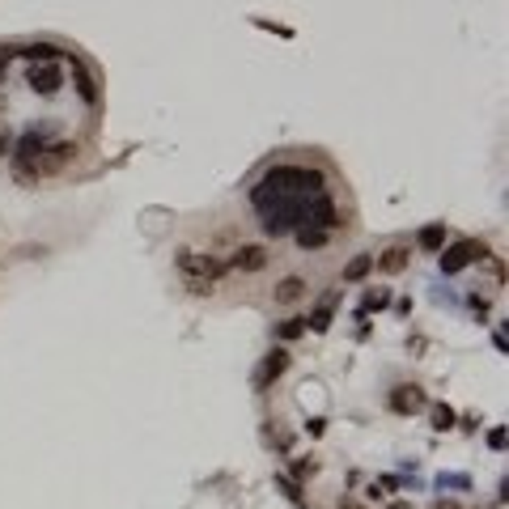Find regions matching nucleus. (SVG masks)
Segmentation results:
<instances>
[{
  "label": "nucleus",
  "instance_id": "nucleus-21",
  "mask_svg": "<svg viewBox=\"0 0 509 509\" xmlns=\"http://www.w3.org/2000/svg\"><path fill=\"white\" fill-rule=\"evenodd\" d=\"M276 484L285 488V497H289V501H302V488H297V484H293L289 476H276Z\"/></svg>",
  "mask_w": 509,
  "mask_h": 509
},
{
  "label": "nucleus",
  "instance_id": "nucleus-14",
  "mask_svg": "<svg viewBox=\"0 0 509 509\" xmlns=\"http://www.w3.org/2000/svg\"><path fill=\"white\" fill-rule=\"evenodd\" d=\"M416 242H421L425 251H442V246H446V225H425Z\"/></svg>",
  "mask_w": 509,
  "mask_h": 509
},
{
  "label": "nucleus",
  "instance_id": "nucleus-10",
  "mask_svg": "<svg viewBox=\"0 0 509 509\" xmlns=\"http://www.w3.org/2000/svg\"><path fill=\"white\" fill-rule=\"evenodd\" d=\"M8 55H21V59H30V64H55V59L64 55V47H55V42H30V47H21V51L8 47Z\"/></svg>",
  "mask_w": 509,
  "mask_h": 509
},
{
  "label": "nucleus",
  "instance_id": "nucleus-24",
  "mask_svg": "<svg viewBox=\"0 0 509 509\" xmlns=\"http://www.w3.org/2000/svg\"><path fill=\"white\" fill-rule=\"evenodd\" d=\"M437 509H463L459 501H437Z\"/></svg>",
  "mask_w": 509,
  "mask_h": 509
},
{
  "label": "nucleus",
  "instance_id": "nucleus-3",
  "mask_svg": "<svg viewBox=\"0 0 509 509\" xmlns=\"http://www.w3.org/2000/svg\"><path fill=\"white\" fill-rule=\"evenodd\" d=\"M484 255H488L484 242H454V246H442V272L454 276V272H463L471 259H484Z\"/></svg>",
  "mask_w": 509,
  "mask_h": 509
},
{
  "label": "nucleus",
  "instance_id": "nucleus-18",
  "mask_svg": "<svg viewBox=\"0 0 509 509\" xmlns=\"http://www.w3.org/2000/svg\"><path fill=\"white\" fill-rule=\"evenodd\" d=\"M391 302V293L387 289H378V293H365V302H361V310H382Z\"/></svg>",
  "mask_w": 509,
  "mask_h": 509
},
{
  "label": "nucleus",
  "instance_id": "nucleus-9",
  "mask_svg": "<svg viewBox=\"0 0 509 509\" xmlns=\"http://www.w3.org/2000/svg\"><path fill=\"white\" fill-rule=\"evenodd\" d=\"M72 153H76V144H72V140L47 144V149H42V174H55V170H64V166L72 161Z\"/></svg>",
  "mask_w": 509,
  "mask_h": 509
},
{
  "label": "nucleus",
  "instance_id": "nucleus-26",
  "mask_svg": "<svg viewBox=\"0 0 509 509\" xmlns=\"http://www.w3.org/2000/svg\"><path fill=\"white\" fill-rule=\"evenodd\" d=\"M4 153H8V136H4V140H0V157H4Z\"/></svg>",
  "mask_w": 509,
  "mask_h": 509
},
{
  "label": "nucleus",
  "instance_id": "nucleus-23",
  "mask_svg": "<svg viewBox=\"0 0 509 509\" xmlns=\"http://www.w3.org/2000/svg\"><path fill=\"white\" fill-rule=\"evenodd\" d=\"M4 76H8V47L0 51V81H4Z\"/></svg>",
  "mask_w": 509,
  "mask_h": 509
},
{
  "label": "nucleus",
  "instance_id": "nucleus-1",
  "mask_svg": "<svg viewBox=\"0 0 509 509\" xmlns=\"http://www.w3.org/2000/svg\"><path fill=\"white\" fill-rule=\"evenodd\" d=\"M174 272H178V280H183L187 293L208 297L212 285L225 276V263L212 259V255H200V251H178V255H174Z\"/></svg>",
  "mask_w": 509,
  "mask_h": 509
},
{
  "label": "nucleus",
  "instance_id": "nucleus-6",
  "mask_svg": "<svg viewBox=\"0 0 509 509\" xmlns=\"http://www.w3.org/2000/svg\"><path fill=\"white\" fill-rule=\"evenodd\" d=\"M387 404H391V412H399V416H412V412H421L429 399H425V391H421V387H395Z\"/></svg>",
  "mask_w": 509,
  "mask_h": 509
},
{
  "label": "nucleus",
  "instance_id": "nucleus-2",
  "mask_svg": "<svg viewBox=\"0 0 509 509\" xmlns=\"http://www.w3.org/2000/svg\"><path fill=\"white\" fill-rule=\"evenodd\" d=\"M263 187L280 191V195H323L327 191V178L310 166H272L263 174Z\"/></svg>",
  "mask_w": 509,
  "mask_h": 509
},
{
  "label": "nucleus",
  "instance_id": "nucleus-5",
  "mask_svg": "<svg viewBox=\"0 0 509 509\" xmlns=\"http://www.w3.org/2000/svg\"><path fill=\"white\" fill-rule=\"evenodd\" d=\"M285 370H289V353H285V348H272V353L263 357V365L255 370V391H268Z\"/></svg>",
  "mask_w": 509,
  "mask_h": 509
},
{
  "label": "nucleus",
  "instance_id": "nucleus-8",
  "mask_svg": "<svg viewBox=\"0 0 509 509\" xmlns=\"http://www.w3.org/2000/svg\"><path fill=\"white\" fill-rule=\"evenodd\" d=\"M72 85H76V93H81V102L85 106H98V81H93V72L72 55Z\"/></svg>",
  "mask_w": 509,
  "mask_h": 509
},
{
  "label": "nucleus",
  "instance_id": "nucleus-13",
  "mask_svg": "<svg viewBox=\"0 0 509 509\" xmlns=\"http://www.w3.org/2000/svg\"><path fill=\"white\" fill-rule=\"evenodd\" d=\"M327 238H331V234H327V229H314V225H302V229H297V246H302V251H319V246H327Z\"/></svg>",
  "mask_w": 509,
  "mask_h": 509
},
{
  "label": "nucleus",
  "instance_id": "nucleus-4",
  "mask_svg": "<svg viewBox=\"0 0 509 509\" xmlns=\"http://www.w3.org/2000/svg\"><path fill=\"white\" fill-rule=\"evenodd\" d=\"M25 85H30L34 93H42V98H51V93H59V85H64V68H55V64H34L30 76H25Z\"/></svg>",
  "mask_w": 509,
  "mask_h": 509
},
{
  "label": "nucleus",
  "instance_id": "nucleus-25",
  "mask_svg": "<svg viewBox=\"0 0 509 509\" xmlns=\"http://www.w3.org/2000/svg\"><path fill=\"white\" fill-rule=\"evenodd\" d=\"M387 509H412V501H391Z\"/></svg>",
  "mask_w": 509,
  "mask_h": 509
},
{
  "label": "nucleus",
  "instance_id": "nucleus-17",
  "mask_svg": "<svg viewBox=\"0 0 509 509\" xmlns=\"http://www.w3.org/2000/svg\"><path fill=\"white\" fill-rule=\"evenodd\" d=\"M276 336H280V340H297V336H306V319H302V314L285 319V323L276 327Z\"/></svg>",
  "mask_w": 509,
  "mask_h": 509
},
{
  "label": "nucleus",
  "instance_id": "nucleus-22",
  "mask_svg": "<svg viewBox=\"0 0 509 509\" xmlns=\"http://www.w3.org/2000/svg\"><path fill=\"white\" fill-rule=\"evenodd\" d=\"M488 446L501 450V446H505V429H493V433H488Z\"/></svg>",
  "mask_w": 509,
  "mask_h": 509
},
{
  "label": "nucleus",
  "instance_id": "nucleus-12",
  "mask_svg": "<svg viewBox=\"0 0 509 509\" xmlns=\"http://www.w3.org/2000/svg\"><path fill=\"white\" fill-rule=\"evenodd\" d=\"M408 255H412L408 246H391V251H382V255H378L374 263H378V268H382L387 276H399V272L408 268Z\"/></svg>",
  "mask_w": 509,
  "mask_h": 509
},
{
  "label": "nucleus",
  "instance_id": "nucleus-16",
  "mask_svg": "<svg viewBox=\"0 0 509 509\" xmlns=\"http://www.w3.org/2000/svg\"><path fill=\"white\" fill-rule=\"evenodd\" d=\"M327 327H331V302H327V306H319V310L306 319V331H319V336H323Z\"/></svg>",
  "mask_w": 509,
  "mask_h": 509
},
{
  "label": "nucleus",
  "instance_id": "nucleus-19",
  "mask_svg": "<svg viewBox=\"0 0 509 509\" xmlns=\"http://www.w3.org/2000/svg\"><path fill=\"white\" fill-rule=\"evenodd\" d=\"M450 425H454V412H450L446 404H437V408H433V429H450Z\"/></svg>",
  "mask_w": 509,
  "mask_h": 509
},
{
  "label": "nucleus",
  "instance_id": "nucleus-15",
  "mask_svg": "<svg viewBox=\"0 0 509 509\" xmlns=\"http://www.w3.org/2000/svg\"><path fill=\"white\" fill-rule=\"evenodd\" d=\"M374 272V255H357L348 268H344V280H365Z\"/></svg>",
  "mask_w": 509,
  "mask_h": 509
},
{
  "label": "nucleus",
  "instance_id": "nucleus-20",
  "mask_svg": "<svg viewBox=\"0 0 509 509\" xmlns=\"http://www.w3.org/2000/svg\"><path fill=\"white\" fill-rule=\"evenodd\" d=\"M314 471H319V463H314V459H302V463H293V476H297V480H306V476H314Z\"/></svg>",
  "mask_w": 509,
  "mask_h": 509
},
{
  "label": "nucleus",
  "instance_id": "nucleus-11",
  "mask_svg": "<svg viewBox=\"0 0 509 509\" xmlns=\"http://www.w3.org/2000/svg\"><path fill=\"white\" fill-rule=\"evenodd\" d=\"M306 289H310V285H306L302 276H285V280L272 289V302H276V306H293V302L306 297Z\"/></svg>",
  "mask_w": 509,
  "mask_h": 509
},
{
  "label": "nucleus",
  "instance_id": "nucleus-7",
  "mask_svg": "<svg viewBox=\"0 0 509 509\" xmlns=\"http://www.w3.org/2000/svg\"><path fill=\"white\" fill-rule=\"evenodd\" d=\"M225 268H234V272H263L268 268V246H238Z\"/></svg>",
  "mask_w": 509,
  "mask_h": 509
}]
</instances>
